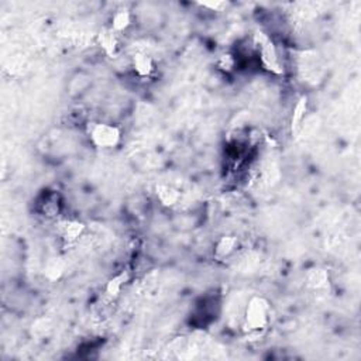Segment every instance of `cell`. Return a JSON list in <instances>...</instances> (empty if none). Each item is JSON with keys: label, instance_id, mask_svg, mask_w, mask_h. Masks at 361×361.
Wrapping results in <instances>:
<instances>
[{"label": "cell", "instance_id": "6da1fadb", "mask_svg": "<svg viewBox=\"0 0 361 361\" xmlns=\"http://www.w3.org/2000/svg\"><path fill=\"white\" fill-rule=\"evenodd\" d=\"M268 323V304L261 298H254L247 306L246 327L250 332H260Z\"/></svg>", "mask_w": 361, "mask_h": 361}, {"label": "cell", "instance_id": "7a4b0ae2", "mask_svg": "<svg viewBox=\"0 0 361 361\" xmlns=\"http://www.w3.org/2000/svg\"><path fill=\"white\" fill-rule=\"evenodd\" d=\"M91 138L96 147L100 148H112L116 147L120 141V130L116 126L110 125H95L91 130Z\"/></svg>", "mask_w": 361, "mask_h": 361}, {"label": "cell", "instance_id": "3957f363", "mask_svg": "<svg viewBox=\"0 0 361 361\" xmlns=\"http://www.w3.org/2000/svg\"><path fill=\"white\" fill-rule=\"evenodd\" d=\"M260 54H261V61L267 68L273 69L275 72H280V63H278V54L275 51L274 45L268 40H262L260 43Z\"/></svg>", "mask_w": 361, "mask_h": 361}, {"label": "cell", "instance_id": "277c9868", "mask_svg": "<svg viewBox=\"0 0 361 361\" xmlns=\"http://www.w3.org/2000/svg\"><path fill=\"white\" fill-rule=\"evenodd\" d=\"M157 195H158V199L161 200L162 205L165 206H172L174 203H176V200L179 198V195L174 188L165 187V185L157 188Z\"/></svg>", "mask_w": 361, "mask_h": 361}, {"label": "cell", "instance_id": "5b68a950", "mask_svg": "<svg viewBox=\"0 0 361 361\" xmlns=\"http://www.w3.org/2000/svg\"><path fill=\"white\" fill-rule=\"evenodd\" d=\"M134 69L140 76H148L154 71V65L149 56L137 55L134 56Z\"/></svg>", "mask_w": 361, "mask_h": 361}, {"label": "cell", "instance_id": "8992f818", "mask_svg": "<svg viewBox=\"0 0 361 361\" xmlns=\"http://www.w3.org/2000/svg\"><path fill=\"white\" fill-rule=\"evenodd\" d=\"M131 20H130V14L129 12H117L114 16H113V32H122L127 28L130 25Z\"/></svg>", "mask_w": 361, "mask_h": 361}, {"label": "cell", "instance_id": "52a82bcc", "mask_svg": "<svg viewBox=\"0 0 361 361\" xmlns=\"http://www.w3.org/2000/svg\"><path fill=\"white\" fill-rule=\"evenodd\" d=\"M237 244V240L234 237H223L220 242H219L218 247H216V255L218 257H224V255H229L234 250Z\"/></svg>", "mask_w": 361, "mask_h": 361}, {"label": "cell", "instance_id": "ba28073f", "mask_svg": "<svg viewBox=\"0 0 361 361\" xmlns=\"http://www.w3.org/2000/svg\"><path fill=\"white\" fill-rule=\"evenodd\" d=\"M99 40L102 47H103L109 54H113V52H114V50H116V37H114V32H113V30L100 33Z\"/></svg>", "mask_w": 361, "mask_h": 361}, {"label": "cell", "instance_id": "9c48e42d", "mask_svg": "<svg viewBox=\"0 0 361 361\" xmlns=\"http://www.w3.org/2000/svg\"><path fill=\"white\" fill-rule=\"evenodd\" d=\"M305 110H306V99H302L300 102H299L298 105H296V109H295V113H293V120H292L293 127H296L299 122L302 120Z\"/></svg>", "mask_w": 361, "mask_h": 361}, {"label": "cell", "instance_id": "30bf717a", "mask_svg": "<svg viewBox=\"0 0 361 361\" xmlns=\"http://www.w3.org/2000/svg\"><path fill=\"white\" fill-rule=\"evenodd\" d=\"M311 282L313 287H322L324 282H326V274H324L323 271H316V273H313V275H312L311 278Z\"/></svg>", "mask_w": 361, "mask_h": 361}]
</instances>
